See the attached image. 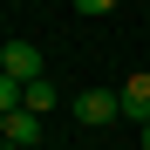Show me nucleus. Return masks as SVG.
Here are the masks:
<instances>
[{"mask_svg": "<svg viewBox=\"0 0 150 150\" xmlns=\"http://www.w3.org/2000/svg\"><path fill=\"white\" fill-rule=\"evenodd\" d=\"M0 137H7V143H41V109H28V103H21V109H0Z\"/></svg>", "mask_w": 150, "mask_h": 150, "instance_id": "obj_3", "label": "nucleus"}, {"mask_svg": "<svg viewBox=\"0 0 150 150\" xmlns=\"http://www.w3.org/2000/svg\"><path fill=\"white\" fill-rule=\"evenodd\" d=\"M143 150H150V123H143Z\"/></svg>", "mask_w": 150, "mask_h": 150, "instance_id": "obj_7", "label": "nucleus"}, {"mask_svg": "<svg viewBox=\"0 0 150 150\" xmlns=\"http://www.w3.org/2000/svg\"><path fill=\"white\" fill-rule=\"evenodd\" d=\"M123 116H130V123H150V68H137L130 82H123Z\"/></svg>", "mask_w": 150, "mask_h": 150, "instance_id": "obj_4", "label": "nucleus"}, {"mask_svg": "<svg viewBox=\"0 0 150 150\" xmlns=\"http://www.w3.org/2000/svg\"><path fill=\"white\" fill-rule=\"evenodd\" d=\"M28 109H55V82H48V75L28 82Z\"/></svg>", "mask_w": 150, "mask_h": 150, "instance_id": "obj_5", "label": "nucleus"}, {"mask_svg": "<svg viewBox=\"0 0 150 150\" xmlns=\"http://www.w3.org/2000/svg\"><path fill=\"white\" fill-rule=\"evenodd\" d=\"M7 150H28V143H7Z\"/></svg>", "mask_w": 150, "mask_h": 150, "instance_id": "obj_8", "label": "nucleus"}, {"mask_svg": "<svg viewBox=\"0 0 150 150\" xmlns=\"http://www.w3.org/2000/svg\"><path fill=\"white\" fill-rule=\"evenodd\" d=\"M0 75L34 82V75H41V48H34V41H7V48H0Z\"/></svg>", "mask_w": 150, "mask_h": 150, "instance_id": "obj_2", "label": "nucleus"}, {"mask_svg": "<svg viewBox=\"0 0 150 150\" xmlns=\"http://www.w3.org/2000/svg\"><path fill=\"white\" fill-rule=\"evenodd\" d=\"M68 116H75V123H89V130H103V123L123 116V89H82V96L68 103Z\"/></svg>", "mask_w": 150, "mask_h": 150, "instance_id": "obj_1", "label": "nucleus"}, {"mask_svg": "<svg viewBox=\"0 0 150 150\" xmlns=\"http://www.w3.org/2000/svg\"><path fill=\"white\" fill-rule=\"evenodd\" d=\"M68 7H75V14H109L116 0H68Z\"/></svg>", "mask_w": 150, "mask_h": 150, "instance_id": "obj_6", "label": "nucleus"}]
</instances>
